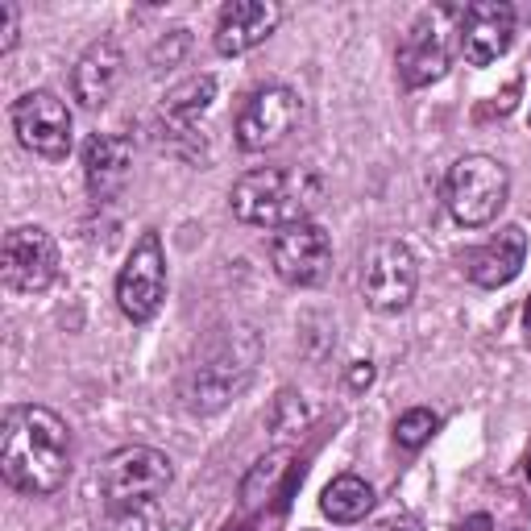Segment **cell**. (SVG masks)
<instances>
[{"label":"cell","mask_w":531,"mask_h":531,"mask_svg":"<svg viewBox=\"0 0 531 531\" xmlns=\"http://www.w3.org/2000/svg\"><path fill=\"white\" fill-rule=\"evenodd\" d=\"M270 262L274 274L291 287H320L328 278L332 266V237L316 220H303V225H291L274 237L270 245Z\"/></svg>","instance_id":"cell-11"},{"label":"cell","mask_w":531,"mask_h":531,"mask_svg":"<svg viewBox=\"0 0 531 531\" xmlns=\"http://www.w3.org/2000/svg\"><path fill=\"white\" fill-rule=\"evenodd\" d=\"M415 291H419V262L411 249L395 237L374 241L366 249V262H361V299H366L370 312L395 316L403 307H411Z\"/></svg>","instance_id":"cell-6"},{"label":"cell","mask_w":531,"mask_h":531,"mask_svg":"<svg viewBox=\"0 0 531 531\" xmlns=\"http://www.w3.org/2000/svg\"><path fill=\"white\" fill-rule=\"evenodd\" d=\"M523 262H527V233L519 225H507V229H498V237L486 249H478V254L469 258V278L486 291H498V287L515 283Z\"/></svg>","instance_id":"cell-18"},{"label":"cell","mask_w":531,"mask_h":531,"mask_svg":"<svg viewBox=\"0 0 531 531\" xmlns=\"http://www.w3.org/2000/svg\"><path fill=\"white\" fill-rule=\"evenodd\" d=\"M465 9H432V13H419V21L411 25V34L399 46V75L407 88H428V83L444 79L449 71V30L444 21L461 17Z\"/></svg>","instance_id":"cell-12"},{"label":"cell","mask_w":531,"mask_h":531,"mask_svg":"<svg viewBox=\"0 0 531 531\" xmlns=\"http://www.w3.org/2000/svg\"><path fill=\"white\" fill-rule=\"evenodd\" d=\"M382 531H424V527H419V519H411V515H395V519L382 523Z\"/></svg>","instance_id":"cell-27"},{"label":"cell","mask_w":531,"mask_h":531,"mask_svg":"<svg viewBox=\"0 0 531 531\" xmlns=\"http://www.w3.org/2000/svg\"><path fill=\"white\" fill-rule=\"evenodd\" d=\"M295 469V457L287 453V449H274V453H266V457H258L254 465H249V473L241 478V507L245 511H258V507H266L270 498H278L283 494V478Z\"/></svg>","instance_id":"cell-19"},{"label":"cell","mask_w":531,"mask_h":531,"mask_svg":"<svg viewBox=\"0 0 531 531\" xmlns=\"http://www.w3.org/2000/svg\"><path fill=\"white\" fill-rule=\"evenodd\" d=\"M303 121V100L287 83H266L245 100L237 113V146L249 154H266L274 146H283Z\"/></svg>","instance_id":"cell-7"},{"label":"cell","mask_w":531,"mask_h":531,"mask_svg":"<svg viewBox=\"0 0 531 531\" xmlns=\"http://www.w3.org/2000/svg\"><path fill=\"white\" fill-rule=\"evenodd\" d=\"M457 531H494V523H490V515H469Z\"/></svg>","instance_id":"cell-28"},{"label":"cell","mask_w":531,"mask_h":531,"mask_svg":"<svg viewBox=\"0 0 531 531\" xmlns=\"http://www.w3.org/2000/svg\"><path fill=\"white\" fill-rule=\"evenodd\" d=\"M166 299V254L158 233H142L129 262L117 274V303L133 324H150Z\"/></svg>","instance_id":"cell-8"},{"label":"cell","mask_w":531,"mask_h":531,"mask_svg":"<svg viewBox=\"0 0 531 531\" xmlns=\"http://www.w3.org/2000/svg\"><path fill=\"white\" fill-rule=\"evenodd\" d=\"M527 482H531V461H527Z\"/></svg>","instance_id":"cell-30"},{"label":"cell","mask_w":531,"mask_h":531,"mask_svg":"<svg viewBox=\"0 0 531 531\" xmlns=\"http://www.w3.org/2000/svg\"><path fill=\"white\" fill-rule=\"evenodd\" d=\"M187 50H191V30H171L154 50H150V63L162 71V67H179L187 59Z\"/></svg>","instance_id":"cell-24"},{"label":"cell","mask_w":531,"mask_h":531,"mask_svg":"<svg viewBox=\"0 0 531 531\" xmlns=\"http://www.w3.org/2000/svg\"><path fill=\"white\" fill-rule=\"evenodd\" d=\"M461 50L465 63L473 67H490L515 42V9L502 5V0H478L461 13Z\"/></svg>","instance_id":"cell-13"},{"label":"cell","mask_w":531,"mask_h":531,"mask_svg":"<svg viewBox=\"0 0 531 531\" xmlns=\"http://www.w3.org/2000/svg\"><path fill=\"white\" fill-rule=\"evenodd\" d=\"M96 531H166L158 502H121V507H104Z\"/></svg>","instance_id":"cell-21"},{"label":"cell","mask_w":531,"mask_h":531,"mask_svg":"<svg viewBox=\"0 0 531 531\" xmlns=\"http://www.w3.org/2000/svg\"><path fill=\"white\" fill-rule=\"evenodd\" d=\"M21 38V9L13 0H0V54H9Z\"/></svg>","instance_id":"cell-25"},{"label":"cell","mask_w":531,"mask_h":531,"mask_svg":"<svg viewBox=\"0 0 531 531\" xmlns=\"http://www.w3.org/2000/svg\"><path fill=\"white\" fill-rule=\"evenodd\" d=\"M96 482L104 494V507H121V502H158V494H166V486L175 482V465L158 449L125 444V449L108 453L100 461Z\"/></svg>","instance_id":"cell-5"},{"label":"cell","mask_w":531,"mask_h":531,"mask_svg":"<svg viewBox=\"0 0 531 531\" xmlns=\"http://www.w3.org/2000/svg\"><path fill=\"white\" fill-rule=\"evenodd\" d=\"M258 366V337L254 332H229L220 337L200 361L191 366L183 382V407L191 415H216L237 395H245Z\"/></svg>","instance_id":"cell-3"},{"label":"cell","mask_w":531,"mask_h":531,"mask_svg":"<svg viewBox=\"0 0 531 531\" xmlns=\"http://www.w3.org/2000/svg\"><path fill=\"white\" fill-rule=\"evenodd\" d=\"M440 428V419L428 411V407H411L395 419V440H399V449L415 453V449H424V444L432 440V432Z\"/></svg>","instance_id":"cell-23"},{"label":"cell","mask_w":531,"mask_h":531,"mask_svg":"<svg viewBox=\"0 0 531 531\" xmlns=\"http://www.w3.org/2000/svg\"><path fill=\"white\" fill-rule=\"evenodd\" d=\"M13 129L17 142L46 158V162H63L71 154V108L54 96V92H25L13 100Z\"/></svg>","instance_id":"cell-9"},{"label":"cell","mask_w":531,"mask_h":531,"mask_svg":"<svg viewBox=\"0 0 531 531\" xmlns=\"http://www.w3.org/2000/svg\"><path fill=\"white\" fill-rule=\"evenodd\" d=\"M374 490L370 482H361L357 473H341V478H332L320 494V511L332 519V523H361L370 511H374Z\"/></svg>","instance_id":"cell-20"},{"label":"cell","mask_w":531,"mask_h":531,"mask_svg":"<svg viewBox=\"0 0 531 531\" xmlns=\"http://www.w3.org/2000/svg\"><path fill=\"white\" fill-rule=\"evenodd\" d=\"M370 382H374V361H353V366H349V386L366 390Z\"/></svg>","instance_id":"cell-26"},{"label":"cell","mask_w":531,"mask_h":531,"mask_svg":"<svg viewBox=\"0 0 531 531\" xmlns=\"http://www.w3.org/2000/svg\"><path fill=\"white\" fill-rule=\"evenodd\" d=\"M444 200L457 225L482 229L511 200V171L490 154H465L444 179Z\"/></svg>","instance_id":"cell-4"},{"label":"cell","mask_w":531,"mask_h":531,"mask_svg":"<svg viewBox=\"0 0 531 531\" xmlns=\"http://www.w3.org/2000/svg\"><path fill=\"white\" fill-rule=\"evenodd\" d=\"M0 278L13 295H42L59 278V245L38 225H21L5 237Z\"/></svg>","instance_id":"cell-10"},{"label":"cell","mask_w":531,"mask_h":531,"mask_svg":"<svg viewBox=\"0 0 531 531\" xmlns=\"http://www.w3.org/2000/svg\"><path fill=\"white\" fill-rule=\"evenodd\" d=\"M523 324L531 328V295H527V307H523Z\"/></svg>","instance_id":"cell-29"},{"label":"cell","mask_w":531,"mask_h":531,"mask_svg":"<svg viewBox=\"0 0 531 531\" xmlns=\"http://www.w3.org/2000/svg\"><path fill=\"white\" fill-rule=\"evenodd\" d=\"M324 200V179L312 166H258L233 183V216L254 229H291L312 220Z\"/></svg>","instance_id":"cell-2"},{"label":"cell","mask_w":531,"mask_h":531,"mask_svg":"<svg viewBox=\"0 0 531 531\" xmlns=\"http://www.w3.org/2000/svg\"><path fill=\"white\" fill-rule=\"evenodd\" d=\"M278 21H283V9L274 0H229L216 21V50L225 59L249 54L278 30Z\"/></svg>","instance_id":"cell-15"},{"label":"cell","mask_w":531,"mask_h":531,"mask_svg":"<svg viewBox=\"0 0 531 531\" xmlns=\"http://www.w3.org/2000/svg\"><path fill=\"white\" fill-rule=\"evenodd\" d=\"M0 473L25 498H50L71 478V428L38 403H17L0 428Z\"/></svg>","instance_id":"cell-1"},{"label":"cell","mask_w":531,"mask_h":531,"mask_svg":"<svg viewBox=\"0 0 531 531\" xmlns=\"http://www.w3.org/2000/svg\"><path fill=\"white\" fill-rule=\"evenodd\" d=\"M312 419H316V407L303 395H295V390H283L270 407V432L274 436H299V432L312 428Z\"/></svg>","instance_id":"cell-22"},{"label":"cell","mask_w":531,"mask_h":531,"mask_svg":"<svg viewBox=\"0 0 531 531\" xmlns=\"http://www.w3.org/2000/svg\"><path fill=\"white\" fill-rule=\"evenodd\" d=\"M125 79V50L117 38H96L88 50L79 54V63L71 71V92L75 100L88 108V113H100V108L117 96Z\"/></svg>","instance_id":"cell-14"},{"label":"cell","mask_w":531,"mask_h":531,"mask_svg":"<svg viewBox=\"0 0 531 531\" xmlns=\"http://www.w3.org/2000/svg\"><path fill=\"white\" fill-rule=\"evenodd\" d=\"M216 100V79L212 75H191L179 88H171L162 96V133L175 142V150L183 154V142H204L200 121Z\"/></svg>","instance_id":"cell-17"},{"label":"cell","mask_w":531,"mask_h":531,"mask_svg":"<svg viewBox=\"0 0 531 531\" xmlns=\"http://www.w3.org/2000/svg\"><path fill=\"white\" fill-rule=\"evenodd\" d=\"M133 175V142L117 133H92L83 142V179L96 204L117 200Z\"/></svg>","instance_id":"cell-16"}]
</instances>
